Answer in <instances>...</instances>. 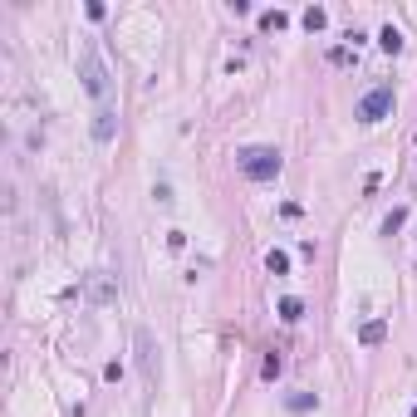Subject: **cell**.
I'll return each instance as SVG.
<instances>
[{"label":"cell","mask_w":417,"mask_h":417,"mask_svg":"<svg viewBox=\"0 0 417 417\" xmlns=\"http://www.w3.org/2000/svg\"><path fill=\"white\" fill-rule=\"evenodd\" d=\"M236 167H241V177L245 182H275L280 177V167H285V158H280V147H241L236 152Z\"/></svg>","instance_id":"6da1fadb"},{"label":"cell","mask_w":417,"mask_h":417,"mask_svg":"<svg viewBox=\"0 0 417 417\" xmlns=\"http://www.w3.org/2000/svg\"><path fill=\"white\" fill-rule=\"evenodd\" d=\"M290 25V15L285 10H266V15H260V30H266V35H280Z\"/></svg>","instance_id":"7c38bea8"},{"label":"cell","mask_w":417,"mask_h":417,"mask_svg":"<svg viewBox=\"0 0 417 417\" xmlns=\"http://www.w3.org/2000/svg\"><path fill=\"white\" fill-rule=\"evenodd\" d=\"M393 103H398L393 84H378V89H369V93L358 98V123H383V118L393 113Z\"/></svg>","instance_id":"3957f363"},{"label":"cell","mask_w":417,"mask_h":417,"mask_svg":"<svg viewBox=\"0 0 417 417\" xmlns=\"http://www.w3.org/2000/svg\"><path fill=\"white\" fill-rule=\"evenodd\" d=\"M378 44H383V55H402V30L398 25H383L378 30Z\"/></svg>","instance_id":"9c48e42d"},{"label":"cell","mask_w":417,"mask_h":417,"mask_svg":"<svg viewBox=\"0 0 417 417\" xmlns=\"http://www.w3.org/2000/svg\"><path fill=\"white\" fill-rule=\"evenodd\" d=\"M133 339H138V369H142V378H147V383H158V349H152V334H147V329H138Z\"/></svg>","instance_id":"5b68a950"},{"label":"cell","mask_w":417,"mask_h":417,"mask_svg":"<svg viewBox=\"0 0 417 417\" xmlns=\"http://www.w3.org/2000/svg\"><path fill=\"white\" fill-rule=\"evenodd\" d=\"M315 402H319L315 393H290V398H285V407H290V412H309Z\"/></svg>","instance_id":"2e32d148"},{"label":"cell","mask_w":417,"mask_h":417,"mask_svg":"<svg viewBox=\"0 0 417 417\" xmlns=\"http://www.w3.org/2000/svg\"><path fill=\"white\" fill-rule=\"evenodd\" d=\"M79 79H84V89H89V98H109V69H103V59H98V49L93 44H84L79 49Z\"/></svg>","instance_id":"7a4b0ae2"},{"label":"cell","mask_w":417,"mask_h":417,"mask_svg":"<svg viewBox=\"0 0 417 417\" xmlns=\"http://www.w3.org/2000/svg\"><path fill=\"white\" fill-rule=\"evenodd\" d=\"M383 339H388V324H383V319H369V324L358 329V344H363V349H373V344H383Z\"/></svg>","instance_id":"52a82bcc"},{"label":"cell","mask_w":417,"mask_h":417,"mask_svg":"<svg viewBox=\"0 0 417 417\" xmlns=\"http://www.w3.org/2000/svg\"><path fill=\"white\" fill-rule=\"evenodd\" d=\"M113 133H118L113 109H98V113H93V142H113Z\"/></svg>","instance_id":"8992f818"},{"label":"cell","mask_w":417,"mask_h":417,"mask_svg":"<svg viewBox=\"0 0 417 417\" xmlns=\"http://www.w3.org/2000/svg\"><path fill=\"white\" fill-rule=\"evenodd\" d=\"M402 226H407V206H393V212L383 216V236H398Z\"/></svg>","instance_id":"4fadbf2b"},{"label":"cell","mask_w":417,"mask_h":417,"mask_svg":"<svg viewBox=\"0 0 417 417\" xmlns=\"http://www.w3.org/2000/svg\"><path fill=\"white\" fill-rule=\"evenodd\" d=\"M353 59H358V55H353L349 44H334V49H329V64H334V69H349Z\"/></svg>","instance_id":"9a60e30c"},{"label":"cell","mask_w":417,"mask_h":417,"mask_svg":"<svg viewBox=\"0 0 417 417\" xmlns=\"http://www.w3.org/2000/svg\"><path fill=\"white\" fill-rule=\"evenodd\" d=\"M407 417H417V402H412V412H407Z\"/></svg>","instance_id":"e0dca14e"},{"label":"cell","mask_w":417,"mask_h":417,"mask_svg":"<svg viewBox=\"0 0 417 417\" xmlns=\"http://www.w3.org/2000/svg\"><path fill=\"white\" fill-rule=\"evenodd\" d=\"M266 270L270 275H290V255L285 250H266Z\"/></svg>","instance_id":"5bb4252c"},{"label":"cell","mask_w":417,"mask_h":417,"mask_svg":"<svg viewBox=\"0 0 417 417\" xmlns=\"http://www.w3.org/2000/svg\"><path fill=\"white\" fill-rule=\"evenodd\" d=\"M299 25H304V30H309V35H319V30H324V25H329V10H324V6H309V10H304V15H299Z\"/></svg>","instance_id":"ba28073f"},{"label":"cell","mask_w":417,"mask_h":417,"mask_svg":"<svg viewBox=\"0 0 417 417\" xmlns=\"http://www.w3.org/2000/svg\"><path fill=\"white\" fill-rule=\"evenodd\" d=\"M280 373H285V358H280V353L270 349V353H266V363H260V378H266V383H275Z\"/></svg>","instance_id":"8fae6325"},{"label":"cell","mask_w":417,"mask_h":417,"mask_svg":"<svg viewBox=\"0 0 417 417\" xmlns=\"http://www.w3.org/2000/svg\"><path fill=\"white\" fill-rule=\"evenodd\" d=\"M84 299H89V304H113V299H118V280L103 275V270H93V275L84 280Z\"/></svg>","instance_id":"277c9868"},{"label":"cell","mask_w":417,"mask_h":417,"mask_svg":"<svg viewBox=\"0 0 417 417\" xmlns=\"http://www.w3.org/2000/svg\"><path fill=\"white\" fill-rule=\"evenodd\" d=\"M280 319H285V324H299V319H304V299L285 295V299H280Z\"/></svg>","instance_id":"30bf717a"}]
</instances>
